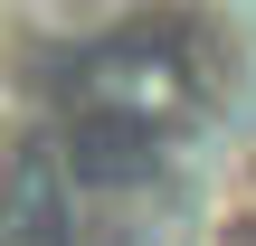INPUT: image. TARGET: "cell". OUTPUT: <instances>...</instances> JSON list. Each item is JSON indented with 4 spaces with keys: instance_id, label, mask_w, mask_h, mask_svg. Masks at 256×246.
<instances>
[{
    "instance_id": "1",
    "label": "cell",
    "mask_w": 256,
    "mask_h": 246,
    "mask_svg": "<svg viewBox=\"0 0 256 246\" xmlns=\"http://www.w3.org/2000/svg\"><path fill=\"white\" fill-rule=\"evenodd\" d=\"M256 199V0H0V246H228Z\"/></svg>"
}]
</instances>
